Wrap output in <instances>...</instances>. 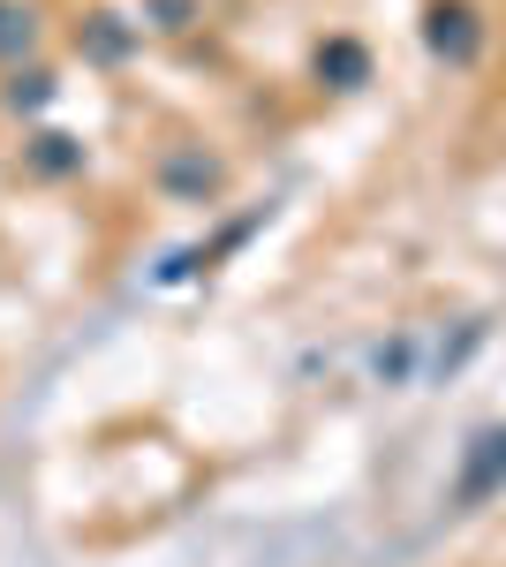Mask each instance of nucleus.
<instances>
[{"label":"nucleus","instance_id":"nucleus-8","mask_svg":"<svg viewBox=\"0 0 506 567\" xmlns=\"http://www.w3.org/2000/svg\"><path fill=\"white\" fill-rule=\"evenodd\" d=\"M84 45L99 53V61H122V53H128L136 39L122 31V16H84Z\"/></svg>","mask_w":506,"mask_h":567},{"label":"nucleus","instance_id":"nucleus-2","mask_svg":"<svg viewBox=\"0 0 506 567\" xmlns=\"http://www.w3.org/2000/svg\"><path fill=\"white\" fill-rule=\"evenodd\" d=\"M499 484H506V424H499V432H484V439H468V462H462V477H454V507L492 499Z\"/></svg>","mask_w":506,"mask_h":567},{"label":"nucleus","instance_id":"nucleus-6","mask_svg":"<svg viewBox=\"0 0 506 567\" xmlns=\"http://www.w3.org/2000/svg\"><path fill=\"white\" fill-rule=\"evenodd\" d=\"M31 167H39V175H76V167H84V144L45 130V136H31Z\"/></svg>","mask_w":506,"mask_h":567},{"label":"nucleus","instance_id":"nucleus-3","mask_svg":"<svg viewBox=\"0 0 506 567\" xmlns=\"http://www.w3.org/2000/svg\"><path fill=\"white\" fill-rule=\"evenodd\" d=\"M159 182H167L174 197H189V205H205V197H211V189H219L227 175H219V159H205V152H174L167 167H159Z\"/></svg>","mask_w":506,"mask_h":567},{"label":"nucleus","instance_id":"nucleus-7","mask_svg":"<svg viewBox=\"0 0 506 567\" xmlns=\"http://www.w3.org/2000/svg\"><path fill=\"white\" fill-rule=\"evenodd\" d=\"M45 99H53V76H45V69H31V76L16 69V76H8V91H0V106H8V114H39Z\"/></svg>","mask_w":506,"mask_h":567},{"label":"nucleus","instance_id":"nucleus-5","mask_svg":"<svg viewBox=\"0 0 506 567\" xmlns=\"http://www.w3.org/2000/svg\"><path fill=\"white\" fill-rule=\"evenodd\" d=\"M39 45V8L31 0H0V61H23Z\"/></svg>","mask_w":506,"mask_h":567},{"label":"nucleus","instance_id":"nucleus-4","mask_svg":"<svg viewBox=\"0 0 506 567\" xmlns=\"http://www.w3.org/2000/svg\"><path fill=\"white\" fill-rule=\"evenodd\" d=\"M318 76H326L333 91L371 84V53H363L355 39H326V45H318Z\"/></svg>","mask_w":506,"mask_h":567},{"label":"nucleus","instance_id":"nucleus-1","mask_svg":"<svg viewBox=\"0 0 506 567\" xmlns=\"http://www.w3.org/2000/svg\"><path fill=\"white\" fill-rule=\"evenodd\" d=\"M423 45H431L446 69H468V61L484 53V23H476V8H468V0H438V8L423 16Z\"/></svg>","mask_w":506,"mask_h":567}]
</instances>
